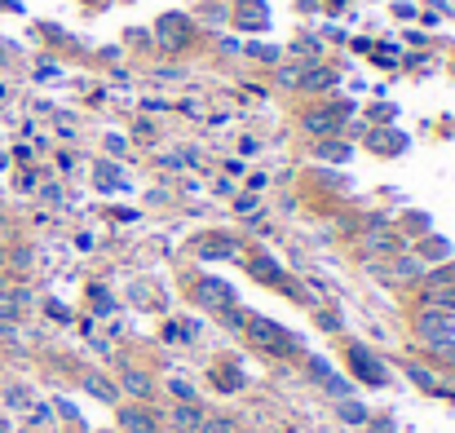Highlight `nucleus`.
I'll list each match as a JSON object with an SVG mask.
<instances>
[{
	"mask_svg": "<svg viewBox=\"0 0 455 433\" xmlns=\"http://www.w3.org/2000/svg\"><path fill=\"white\" fill-rule=\"evenodd\" d=\"M248 327V336H252V345L257 349H265V354H274V358H283V354H292V349L301 345L288 327H279V323H269V319H261V314H252V319L243 323Z\"/></svg>",
	"mask_w": 455,
	"mask_h": 433,
	"instance_id": "1",
	"label": "nucleus"
},
{
	"mask_svg": "<svg viewBox=\"0 0 455 433\" xmlns=\"http://www.w3.org/2000/svg\"><path fill=\"white\" fill-rule=\"evenodd\" d=\"M195 36V23H190V13H181V9H168L159 13V23H155V40L168 49V54H181V49L190 44Z\"/></svg>",
	"mask_w": 455,
	"mask_h": 433,
	"instance_id": "2",
	"label": "nucleus"
},
{
	"mask_svg": "<svg viewBox=\"0 0 455 433\" xmlns=\"http://www.w3.org/2000/svg\"><path fill=\"white\" fill-rule=\"evenodd\" d=\"M195 301L204 305V310H217V314H222V310H230V305H234V288H230L226 279L204 274V279L195 283Z\"/></svg>",
	"mask_w": 455,
	"mask_h": 433,
	"instance_id": "3",
	"label": "nucleus"
},
{
	"mask_svg": "<svg viewBox=\"0 0 455 433\" xmlns=\"http://www.w3.org/2000/svg\"><path fill=\"white\" fill-rule=\"evenodd\" d=\"M349 362H353V372H358V380H367V385H384V380H389L384 362L367 345H349Z\"/></svg>",
	"mask_w": 455,
	"mask_h": 433,
	"instance_id": "4",
	"label": "nucleus"
},
{
	"mask_svg": "<svg viewBox=\"0 0 455 433\" xmlns=\"http://www.w3.org/2000/svg\"><path fill=\"white\" fill-rule=\"evenodd\" d=\"M415 327H420V336L433 341V345H451V341H455V323L447 319V310H442V314H437V310H425V314L415 319Z\"/></svg>",
	"mask_w": 455,
	"mask_h": 433,
	"instance_id": "5",
	"label": "nucleus"
},
{
	"mask_svg": "<svg viewBox=\"0 0 455 433\" xmlns=\"http://www.w3.org/2000/svg\"><path fill=\"white\" fill-rule=\"evenodd\" d=\"M301 128H305L310 138H336V133H341V111H336V106L305 111V115H301Z\"/></svg>",
	"mask_w": 455,
	"mask_h": 433,
	"instance_id": "6",
	"label": "nucleus"
},
{
	"mask_svg": "<svg viewBox=\"0 0 455 433\" xmlns=\"http://www.w3.org/2000/svg\"><path fill=\"white\" fill-rule=\"evenodd\" d=\"M234 27L265 31L269 27V5H265V0H239V5H234Z\"/></svg>",
	"mask_w": 455,
	"mask_h": 433,
	"instance_id": "7",
	"label": "nucleus"
},
{
	"mask_svg": "<svg viewBox=\"0 0 455 433\" xmlns=\"http://www.w3.org/2000/svg\"><path fill=\"white\" fill-rule=\"evenodd\" d=\"M195 257L199 261H234V257H239V243L226 239V235H208V239L195 243Z\"/></svg>",
	"mask_w": 455,
	"mask_h": 433,
	"instance_id": "8",
	"label": "nucleus"
},
{
	"mask_svg": "<svg viewBox=\"0 0 455 433\" xmlns=\"http://www.w3.org/2000/svg\"><path fill=\"white\" fill-rule=\"evenodd\" d=\"M120 425H124V433H159V420L146 407H138V403H128L120 411Z\"/></svg>",
	"mask_w": 455,
	"mask_h": 433,
	"instance_id": "9",
	"label": "nucleus"
},
{
	"mask_svg": "<svg viewBox=\"0 0 455 433\" xmlns=\"http://www.w3.org/2000/svg\"><path fill=\"white\" fill-rule=\"evenodd\" d=\"M336 85V71H327L323 62H305V71H301V89L305 93H323Z\"/></svg>",
	"mask_w": 455,
	"mask_h": 433,
	"instance_id": "10",
	"label": "nucleus"
},
{
	"mask_svg": "<svg viewBox=\"0 0 455 433\" xmlns=\"http://www.w3.org/2000/svg\"><path fill=\"white\" fill-rule=\"evenodd\" d=\"M402 146H407V138H402V133H394V128H380V133H372V151H384V155H398Z\"/></svg>",
	"mask_w": 455,
	"mask_h": 433,
	"instance_id": "11",
	"label": "nucleus"
},
{
	"mask_svg": "<svg viewBox=\"0 0 455 433\" xmlns=\"http://www.w3.org/2000/svg\"><path fill=\"white\" fill-rule=\"evenodd\" d=\"M124 389H128L133 398H150V389H155V385H150V376H146V372L124 367Z\"/></svg>",
	"mask_w": 455,
	"mask_h": 433,
	"instance_id": "12",
	"label": "nucleus"
},
{
	"mask_svg": "<svg viewBox=\"0 0 455 433\" xmlns=\"http://www.w3.org/2000/svg\"><path fill=\"white\" fill-rule=\"evenodd\" d=\"M314 155H318V159H332V164H345V159H349V146H345V142H332V138H318Z\"/></svg>",
	"mask_w": 455,
	"mask_h": 433,
	"instance_id": "13",
	"label": "nucleus"
},
{
	"mask_svg": "<svg viewBox=\"0 0 455 433\" xmlns=\"http://www.w3.org/2000/svg\"><path fill=\"white\" fill-rule=\"evenodd\" d=\"M84 389H89L93 398H102V403H115V398H120V394H115V385H111L107 376H84Z\"/></svg>",
	"mask_w": 455,
	"mask_h": 433,
	"instance_id": "14",
	"label": "nucleus"
},
{
	"mask_svg": "<svg viewBox=\"0 0 455 433\" xmlns=\"http://www.w3.org/2000/svg\"><path fill=\"white\" fill-rule=\"evenodd\" d=\"M93 177H97V186H102V190H124V186H128V181L115 173V164H97Z\"/></svg>",
	"mask_w": 455,
	"mask_h": 433,
	"instance_id": "15",
	"label": "nucleus"
},
{
	"mask_svg": "<svg viewBox=\"0 0 455 433\" xmlns=\"http://www.w3.org/2000/svg\"><path fill=\"white\" fill-rule=\"evenodd\" d=\"M199 420H204V411H199L195 403H181L173 411V425H181V429H199Z\"/></svg>",
	"mask_w": 455,
	"mask_h": 433,
	"instance_id": "16",
	"label": "nucleus"
},
{
	"mask_svg": "<svg viewBox=\"0 0 455 433\" xmlns=\"http://www.w3.org/2000/svg\"><path fill=\"white\" fill-rule=\"evenodd\" d=\"M18 292H5V288H0V323H13V319H18Z\"/></svg>",
	"mask_w": 455,
	"mask_h": 433,
	"instance_id": "17",
	"label": "nucleus"
},
{
	"mask_svg": "<svg viewBox=\"0 0 455 433\" xmlns=\"http://www.w3.org/2000/svg\"><path fill=\"white\" fill-rule=\"evenodd\" d=\"M252 274H257V279H265V283H279V279H283V270H279V265L269 261V257H261V261H252Z\"/></svg>",
	"mask_w": 455,
	"mask_h": 433,
	"instance_id": "18",
	"label": "nucleus"
},
{
	"mask_svg": "<svg viewBox=\"0 0 455 433\" xmlns=\"http://www.w3.org/2000/svg\"><path fill=\"white\" fill-rule=\"evenodd\" d=\"M301 71H305V62L279 66V85H283V89H301Z\"/></svg>",
	"mask_w": 455,
	"mask_h": 433,
	"instance_id": "19",
	"label": "nucleus"
},
{
	"mask_svg": "<svg viewBox=\"0 0 455 433\" xmlns=\"http://www.w3.org/2000/svg\"><path fill=\"white\" fill-rule=\"evenodd\" d=\"M89 301H93V314H115V301L107 288H89Z\"/></svg>",
	"mask_w": 455,
	"mask_h": 433,
	"instance_id": "20",
	"label": "nucleus"
},
{
	"mask_svg": "<svg viewBox=\"0 0 455 433\" xmlns=\"http://www.w3.org/2000/svg\"><path fill=\"white\" fill-rule=\"evenodd\" d=\"M341 420L363 425V420H367V407H363V403H353V398H345V403H341Z\"/></svg>",
	"mask_w": 455,
	"mask_h": 433,
	"instance_id": "21",
	"label": "nucleus"
},
{
	"mask_svg": "<svg viewBox=\"0 0 455 433\" xmlns=\"http://www.w3.org/2000/svg\"><path fill=\"white\" fill-rule=\"evenodd\" d=\"M199 433H234V425L226 415H208V420H199Z\"/></svg>",
	"mask_w": 455,
	"mask_h": 433,
	"instance_id": "22",
	"label": "nucleus"
},
{
	"mask_svg": "<svg viewBox=\"0 0 455 433\" xmlns=\"http://www.w3.org/2000/svg\"><path fill=\"white\" fill-rule=\"evenodd\" d=\"M420 274H425V265H420L415 257H402L398 261V279H420Z\"/></svg>",
	"mask_w": 455,
	"mask_h": 433,
	"instance_id": "23",
	"label": "nucleus"
},
{
	"mask_svg": "<svg viewBox=\"0 0 455 433\" xmlns=\"http://www.w3.org/2000/svg\"><path fill=\"white\" fill-rule=\"evenodd\" d=\"M305 372H310V376L318 380V385H327V376H332V367H327L323 358H310V362H305Z\"/></svg>",
	"mask_w": 455,
	"mask_h": 433,
	"instance_id": "24",
	"label": "nucleus"
},
{
	"mask_svg": "<svg viewBox=\"0 0 455 433\" xmlns=\"http://www.w3.org/2000/svg\"><path fill=\"white\" fill-rule=\"evenodd\" d=\"M248 54L261 58V62H279V49H274V44H269V49H265V44H248Z\"/></svg>",
	"mask_w": 455,
	"mask_h": 433,
	"instance_id": "25",
	"label": "nucleus"
},
{
	"mask_svg": "<svg viewBox=\"0 0 455 433\" xmlns=\"http://www.w3.org/2000/svg\"><path fill=\"white\" fill-rule=\"evenodd\" d=\"M168 389H173V394L181 398V403H195V389L186 385V380H168Z\"/></svg>",
	"mask_w": 455,
	"mask_h": 433,
	"instance_id": "26",
	"label": "nucleus"
},
{
	"mask_svg": "<svg viewBox=\"0 0 455 433\" xmlns=\"http://www.w3.org/2000/svg\"><path fill=\"white\" fill-rule=\"evenodd\" d=\"M407 372H411V380H415V385H425V389H437V380H433V376H429L425 367H407Z\"/></svg>",
	"mask_w": 455,
	"mask_h": 433,
	"instance_id": "27",
	"label": "nucleus"
},
{
	"mask_svg": "<svg viewBox=\"0 0 455 433\" xmlns=\"http://www.w3.org/2000/svg\"><path fill=\"white\" fill-rule=\"evenodd\" d=\"M40 199H44V204H62V186H54V181H49V186L40 190Z\"/></svg>",
	"mask_w": 455,
	"mask_h": 433,
	"instance_id": "28",
	"label": "nucleus"
},
{
	"mask_svg": "<svg viewBox=\"0 0 455 433\" xmlns=\"http://www.w3.org/2000/svg\"><path fill=\"white\" fill-rule=\"evenodd\" d=\"M234 208H239V212H252V208H257V195H239V199H234Z\"/></svg>",
	"mask_w": 455,
	"mask_h": 433,
	"instance_id": "29",
	"label": "nucleus"
},
{
	"mask_svg": "<svg viewBox=\"0 0 455 433\" xmlns=\"http://www.w3.org/2000/svg\"><path fill=\"white\" fill-rule=\"evenodd\" d=\"M49 314H54L58 323H66V319H71V314H66V305H58V301H49Z\"/></svg>",
	"mask_w": 455,
	"mask_h": 433,
	"instance_id": "30",
	"label": "nucleus"
},
{
	"mask_svg": "<svg viewBox=\"0 0 455 433\" xmlns=\"http://www.w3.org/2000/svg\"><path fill=\"white\" fill-rule=\"evenodd\" d=\"M9 407H27V389H9Z\"/></svg>",
	"mask_w": 455,
	"mask_h": 433,
	"instance_id": "31",
	"label": "nucleus"
},
{
	"mask_svg": "<svg viewBox=\"0 0 455 433\" xmlns=\"http://www.w3.org/2000/svg\"><path fill=\"white\" fill-rule=\"evenodd\" d=\"M318 323H323L327 331H336V327H341V319H336V314H318Z\"/></svg>",
	"mask_w": 455,
	"mask_h": 433,
	"instance_id": "32",
	"label": "nucleus"
},
{
	"mask_svg": "<svg viewBox=\"0 0 455 433\" xmlns=\"http://www.w3.org/2000/svg\"><path fill=\"white\" fill-rule=\"evenodd\" d=\"M437 305H442V310L451 305V310H455V288H451V292H437Z\"/></svg>",
	"mask_w": 455,
	"mask_h": 433,
	"instance_id": "33",
	"label": "nucleus"
},
{
	"mask_svg": "<svg viewBox=\"0 0 455 433\" xmlns=\"http://www.w3.org/2000/svg\"><path fill=\"white\" fill-rule=\"evenodd\" d=\"M0 230H5V212H0Z\"/></svg>",
	"mask_w": 455,
	"mask_h": 433,
	"instance_id": "34",
	"label": "nucleus"
},
{
	"mask_svg": "<svg viewBox=\"0 0 455 433\" xmlns=\"http://www.w3.org/2000/svg\"><path fill=\"white\" fill-rule=\"evenodd\" d=\"M0 270H5V252H0Z\"/></svg>",
	"mask_w": 455,
	"mask_h": 433,
	"instance_id": "35",
	"label": "nucleus"
},
{
	"mask_svg": "<svg viewBox=\"0 0 455 433\" xmlns=\"http://www.w3.org/2000/svg\"><path fill=\"white\" fill-rule=\"evenodd\" d=\"M0 433H9V429H5V425H0Z\"/></svg>",
	"mask_w": 455,
	"mask_h": 433,
	"instance_id": "36",
	"label": "nucleus"
}]
</instances>
